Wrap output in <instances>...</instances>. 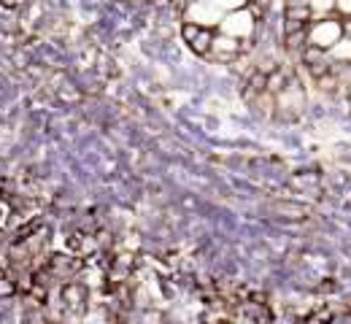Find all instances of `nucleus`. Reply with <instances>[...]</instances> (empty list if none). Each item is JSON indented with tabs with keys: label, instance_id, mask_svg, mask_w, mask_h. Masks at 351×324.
Returning <instances> with one entry per match:
<instances>
[{
	"label": "nucleus",
	"instance_id": "obj_1",
	"mask_svg": "<svg viewBox=\"0 0 351 324\" xmlns=\"http://www.w3.org/2000/svg\"><path fill=\"white\" fill-rule=\"evenodd\" d=\"M335 5H341V8H343V11H349V14H351V0H338V3H335Z\"/></svg>",
	"mask_w": 351,
	"mask_h": 324
}]
</instances>
